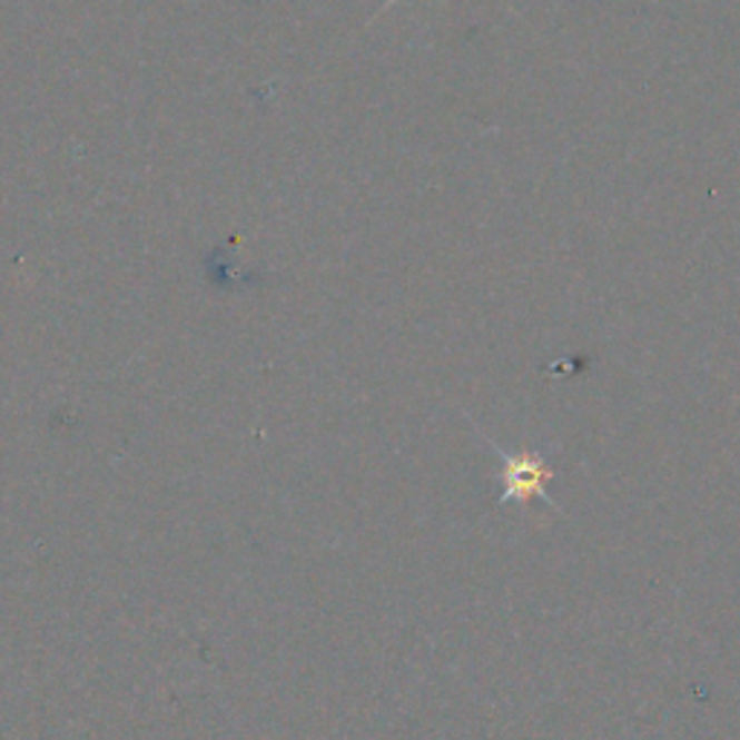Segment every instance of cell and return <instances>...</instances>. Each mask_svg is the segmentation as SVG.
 I'll use <instances>...</instances> for the list:
<instances>
[{
  "mask_svg": "<svg viewBox=\"0 0 740 740\" xmlns=\"http://www.w3.org/2000/svg\"><path fill=\"white\" fill-rule=\"evenodd\" d=\"M497 454L503 461L501 501L526 503L532 497H546V483L553 481L555 472L541 461L539 454Z\"/></svg>",
  "mask_w": 740,
  "mask_h": 740,
  "instance_id": "1",
  "label": "cell"
},
{
  "mask_svg": "<svg viewBox=\"0 0 740 740\" xmlns=\"http://www.w3.org/2000/svg\"><path fill=\"white\" fill-rule=\"evenodd\" d=\"M391 3H396V0H388V3H385V7H391Z\"/></svg>",
  "mask_w": 740,
  "mask_h": 740,
  "instance_id": "2",
  "label": "cell"
}]
</instances>
